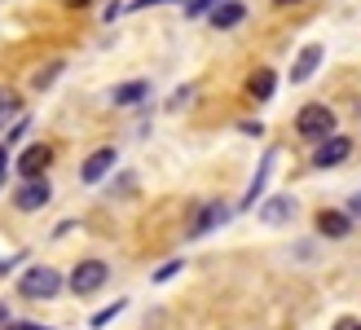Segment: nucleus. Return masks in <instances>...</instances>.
Wrapping results in <instances>:
<instances>
[{"instance_id":"1","label":"nucleus","mask_w":361,"mask_h":330,"mask_svg":"<svg viewBox=\"0 0 361 330\" xmlns=\"http://www.w3.org/2000/svg\"><path fill=\"white\" fill-rule=\"evenodd\" d=\"M62 291V273L58 269H27L18 278V295L23 300H53Z\"/></svg>"},{"instance_id":"2","label":"nucleus","mask_w":361,"mask_h":330,"mask_svg":"<svg viewBox=\"0 0 361 330\" xmlns=\"http://www.w3.org/2000/svg\"><path fill=\"white\" fill-rule=\"evenodd\" d=\"M295 133H300L304 141H322V137H331V133H335V110H326L322 102L304 106L300 115H295Z\"/></svg>"},{"instance_id":"3","label":"nucleus","mask_w":361,"mask_h":330,"mask_svg":"<svg viewBox=\"0 0 361 330\" xmlns=\"http://www.w3.org/2000/svg\"><path fill=\"white\" fill-rule=\"evenodd\" d=\"M106 278H111V269L102 260H80L75 273H71V291H75V295H93L97 286H106Z\"/></svg>"},{"instance_id":"4","label":"nucleus","mask_w":361,"mask_h":330,"mask_svg":"<svg viewBox=\"0 0 361 330\" xmlns=\"http://www.w3.org/2000/svg\"><path fill=\"white\" fill-rule=\"evenodd\" d=\"M49 198H53L49 181H44V176H27L23 185H18V194H13V207H18V212H40Z\"/></svg>"},{"instance_id":"5","label":"nucleus","mask_w":361,"mask_h":330,"mask_svg":"<svg viewBox=\"0 0 361 330\" xmlns=\"http://www.w3.org/2000/svg\"><path fill=\"white\" fill-rule=\"evenodd\" d=\"M348 154H353V141L331 133V137H322V150H317V159H313V163H317V168H335V163H344Z\"/></svg>"},{"instance_id":"6","label":"nucleus","mask_w":361,"mask_h":330,"mask_svg":"<svg viewBox=\"0 0 361 330\" xmlns=\"http://www.w3.org/2000/svg\"><path fill=\"white\" fill-rule=\"evenodd\" d=\"M49 163H53V150H49V145H27V150L18 154V163H13V168L23 172V176H44V168H49Z\"/></svg>"},{"instance_id":"7","label":"nucleus","mask_w":361,"mask_h":330,"mask_svg":"<svg viewBox=\"0 0 361 330\" xmlns=\"http://www.w3.org/2000/svg\"><path fill=\"white\" fill-rule=\"evenodd\" d=\"M111 168H115V150L106 145V150H93V154L84 159V168H80V181H84V185H93V181H102V176L111 172Z\"/></svg>"},{"instance_id":"8","label":"nucleus","mask_w":361,"mask_h":330,"mask_svg":"<svg viewBox=\"0 0 361 330\" xmlns=\"http://www.w3.org/2000/svg\"><path fill=\"white\" fill-rule=\"evenodd\" d=\"M225 220H229V207L225 203H207L203 212H198V220L190 225V238H207L216 225H225Z\"/></svg>"},{"instance_id":"9","label":"nucleus","mask_w":361,"mask_h":330,"mask_svg":"<svg viewBox=\"0 0 361 330\" xmlns=\"http://www.w3.org/2000/svg\"><path fill=\"white\" fill-rule=\"evenodd\" d=\"M322 58H326V53H322V44H304L300 58H295V66H291V84H304V80H309L313 71L322 66Z\"/></svg>"},{"instance_id":"10","label":"nucleus","mask_w":361,"mask_h":330,"mask_svg":"<svg viewBox=\"0 0 361 330\" xmlns=\"http://www.w3.org/2000/svg\"><path fill=\"white\" fill-rule=\"evenodd\" d=\"M291 216H295V198H286V194L269 198V203L260 207V220H264V225H282V220H291Z\"/></svg>"},{"instance_id":"11","label":"nucleus","mask_w":361,"mask_h":330,"mask_svg":"<svg viewBox=\"0 0 361 330\" xmlns=\"http://www.w3.org/2000/svg\"><path fill=\"white\" fill-rule=\"evenodd\" d=\"M274 88H278V75H274L269 66H260L256 75L247 80V97H256V102H269V97H274Z\"/></svg>"},{"instance_id":"12","label":"nucleus","mask_w":361,"mask_h":330,"mask_svg":"<svg viewBox=\"0 0 361 330\" xmlns=\"http://www.w3.org/2000/svg\"><path fill=\"white\" fill-rule=\"evenodd\" d=\"M317 229L326 238H348L353 233V220L344 212H317Z\"/></svg>"},{"instance_id":"13","label":"nucleus","mask_w":361,"mask_h":330,"mask_svg":"<svg viewBox=\"0 0 361 330\" xmlns=\"http://www.w3.org/2000/svg\"><path fill=\"white\" fill-rule=\"evenodd\" d=\"M243 18H247V5H238V0H229V5H221V0H216L212 27H221V31H229V27H238Z\"/></svg>"},{"instance_id":"14","label":"nucleus","mask_w":361,"mask_h":330,"mask_svg":"<svg viewBox=\"0 0 361 330\" xmlns=\"http://www.w3.org/2000/svg\"><path fill=\"white\" fill-rule=\"evenodd\" d=\"M274 168H278V150H269L264 163H260V172H256V181H251V190H247L251 207H256V198H264V185H269V176H274Z\"/></svg>"},{"instance_id":"15","label":"nucleus","mask_w":361,"mask_h":330,"mask_svg":"<svg viewBox=\"0 0 361 330\" xmlns=\"http://www.w3.org/2000/svg\"><path fill=\"white\" fill-rule=\"evenodd\" d=\"M146 93H150L146 80H128V84H119L115 93H111V102L115 106H137V102H146Z\"/></svg>"},{"instance_id":"16","label":"nucleus","mask_w":361,"mask_h":330,"mask_svg":"<svg viewBox=\"0 0 361 330\" xmlns=\"http://www.w3.org/2000/svg\"><path fill=\"white\" fill-rule=\"evenodd\" d=\"M119 313H123V300H115V304H111V308H102V313H97V317H93V322H97V326H106V322H115V317H119Z\"/></svg>"},{"instance_id":"17","label":"nucleus","mask_w":361,"mask_h":330,"mask_svg":"<svg viewBox=\"0 0 361 330\" xmlns=\"http://www.w3.org/2000/svg\"><path fill=\"white\" fill-rule=\"evenodd\" d=\"M176 269H180V260H172V264H164V269H159V273H154V282H168V278H172V273H176Z\"/></svg>"},{"instance_id":"18","label":"nucleus","mask_w":361,"mask_h":330,"mask_svg":"<svg viewBox=\"0 0 361 330\" xmlns=\"http://www.w3.org/2000/svg\"><path fill=\"white\" fill-rule=\"evenodd\" d=\"M58 71H62V66H49V71H40V75H35V88H44L53 75H58Z\"/></svg>"},{"instance_id":"19","label":"nucleus","mask_w":361,"mask_h":330,"mask_svg":"<svg viewBox=\"0 0 361 330\" xmlns=\"http://www.w3.org/2000/svg\"><path fill=\"white\" fill-rule=\"evenodd\" d=\"M335 330H361V322H357V317H339Z\"/></svg>"},{"instance_id":"20","label":"nucleus","mask_w":361,"mask_h":330,"mask_svg":"<svg viewBox=\"0 0 361 330\" xmlns=\"http://www.w3.org/2000/svg\"><path fill=\"white\" fill-rule=\"evenodd\" d=\"M146 5H168V0H133V9H146Z\"/></svg>"},{"instance_id":"21","label":"nucleus","mask_w":361,"mask_h":330,"mask_svg":"<svg viewBox=\"0 0 361 330\" xmlns=\"http://www.w3.org/2000/svg\"><path fill=\"white\" fill-rule=\"evenodd\" d=\"M348 212H353V216H361V194H357V198H353V203H348Z\"/></svg>"},{"instance_id":"22","label":"nucleus","mask_w":361,"mask_h":330,"mask_svg":"<svg viewBox=\"0 0 361 330\" xmlns=\"http://www.w3.org/2000/svg\"><path fill=\"white\" fill-rule=\"evenodd\" d=\"M274 5H300V0H274Z\"/></svg>"},{"instance_id":"23","label":"nucleus","mask_w":361,"mask_h":330,"mask_svg":"<svg viewBox=\"0 0 361 330\" xmlns=\"http://www.w3.org/2000/svg\"><path fill=\"white\" fill-rule=\"evenodd\" d=\"M66 5H80V9H84V5H88V0H66Z\"/></svg>"},{"instance_id":"24","label":"nucleus","mask_w":361,"mask_h":330,"mask_svg":"<svg viewBox=\"0 0 361 330\" xmlns=\"http://www.w3.org/2000/svg\"><path fill=\"white\" fill-rule=\"evenodd\" d=\"M0 172H5V150H0Z\"/></svg>"},{"instance_id":"25","label":"nucleus","mask_w":361,"mask_h":330,"mask_svg":"<svg viewBox=\"0 0 361 330\" xmlns=\"http://www.w3.org/2000/svg\"><path fill=\"white\" fill-rule=\"evenodd\" d=\"M0 102H5V88H0Z\"/></svg>"}]
</instances>
